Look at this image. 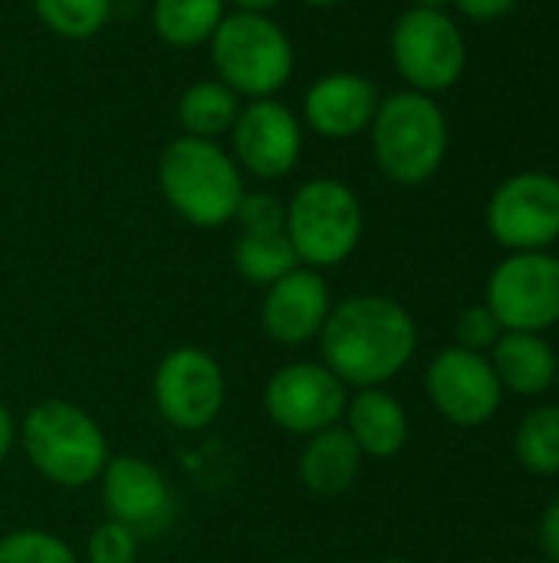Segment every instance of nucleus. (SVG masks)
Listing matches in <instances>:
<instances>
[{
	"label": "nucleus",
	"mask_w": 559,
	"mask_h": 563,
	"mask_svg": "<svg viewBox=\"0 0 559 563\" xmlns=\"http://www.w3.org/2000/svg\"><path fill=\"white\" fill-rule=\"evenodd\" d=\"M320 353L346 389L389 386L418 350L415 317L385 294H353L333 303Z\"/></svg>",
	"instance_id": "nucleus-1"
},
{
	"label": "nucleus",
	"mask_w": 559,
	"mask_h": 563,
	"mask_svg": "<svg viewBox=\"0 0 559 563\" xmlns=\"http://www.w3.org/2000/svg\"><path fill=\"white\" fill-rule=\"evenodd\" d=\"M158 191L191 228H224L234 221L247 185L221 142L178 135L158 155Z\"/></svg>",
	"instance_id": "nucleus-2"
},
{
	"label": "nucleus",
	"mask_w": 559,
	"mask_h": 563,
	"mask_svg": "<svg viewBox=\"0 0 559 563\" xmlns=\"http://www.w3.org/2000/svg\"><path fill=\"white\" fill-rule=\"evenodd\" d=\"M16 442L36 475L66 492L96 485L112 459L102 426L69 399L36 402L16 426Z\"/></svg>",
	"instance_id": "nucleus-3"
},
{
	"label": "nucleus",
	"mask_w": 559,
	"mask_h": 563,
	"mask_svg": "<svg viewBox=\"0 0 559 563\" xmlns=\"http://www.w3.org/2000/svg\"><path fill=\"white\" fill-rule=\"evenodd\" d=\"M369 142L379 172L402 188H415L432 181L448 158V115L435 96L402 89L379 102Z\"/></svg>",
	"instance_id": "nucleus-4"
},
{
	"label": "nucleus",
	"mask_w": 559,
	"mask_h": 563,
	"mask_svg": "<svg viewBox=\"0 0 559 563\" xmlns=\"http://www.w3.org/2000/svg\"><path fill=\"white\" fill-rule=\"evenodd\" d=\"M211 63L241 99H273L293 76L297 49L270 13L231 10L211 36Z\"/></svg>",
	"instance_id": "nucleus-5"
},
{
	"label": "nucleus",
	"mask_w": 559,
	"mask_h": 563,
	"mask_svg": "<svg viewBox=\"0 0 559 563\" xmlns=\"http://www.w3.org/2000/svg\"><path fill=\"white\" fill-rule=\"evenodd\" d=\"M283 228L303 267L329 271L349 261L362 241V201L339 178H310L287 201Z\"/></svg>",
	"instance_id": "nucleus-6"
},
{
	"label": "nucleus",
	"mask_w": 559,
	"mask_h": 563,
	"mask_svg": "<svg viewBox=\"0 0 559 563\" xmlns=\"http://www.w3.org/2000/svg\"><path fill=\"white\" fill-rule=\"evenodd\" d=\"M392 66L405 89L438 96L461 82L468 43L458 20L445 7H409L392 26Z\"/></svg>",
	"instance_id": "nucleus-7"
},
{
	"label": "nucleus",
	"mask_w": 559,
	"mask_h": 563,
	"mask_svg": "<svg viewBox=\"0 0 559 563\" xmlns=\"http://www.w3.org/2000/svg\"><path fill=\"white\" fill-rule=\"evenodd\" d=\"M484 303L511 333H547L559 327V254H507L488 277Z\"/></svg>",
	"instance_id": "nucleus-8"
},
{
	"label": "nucleus",
	"mask_w": 559,
	"mask_h": 563,
	"mask_svg": "<svg viewBox=\"0 0 559 563\" xmlns=\"http://www.w3.org/2000/svg\"><path fill=\"white\" fill-rule=\"evenodd\" d=\"M152 402L178 432H201L214 426L227 402L221 363L201 346H178L165 353L152 376Z\"/></svg>",
	"instance_id": "nucleus-9"
},
{
	"label": "nucleus",
	"mask_w": 559,
	"mask_h": 563,
	"mask_svg": "<svg viewBox=\"0 0 559 563\" xmlns=\"http://www.w3.org/2000/svg\"><path fill=\"white\" fill-rule=\"evenodd\" d=\"M484 224L507 254L550 251L559 241V178L550 172L504 178L488 198Z\"/></svg>",
	"instance_id": "nucleus-10"
},
{
	"label": "nucleus",
	"mask_w": 559,
	"mask_h": 563,
	"mask_svg": "<svg viewBox=\"0 0 559 563\" xmlns=\"http://www.w3.org/2000/svg\"><path fill=\"white\" fill-rule=\"evenodd\" d=\"M349 389L320 360H297L280 366L264 386L267 419L300 439L343 422Z\"/></svg>",
	"instance_id": "nucleus-11"
},
{
	"label": "nucleus",
	"mask_w": 559,
	"mask_h": 563,
	"mask_svg": "<svg viewBox=\"0 0 559 563\" xmlns=\"http://www.w3.org/2000/svg\"><path fill=\"white\" fill-rule=\"evenodd\" d=\"M425 396L445 422L458 429H481L501 412L507 393L484 353L451 343L432 356L425 369Z\"/></svg>",
	"instance_id": "nucleus-12"
},
{
	"label": "nucleus",
	"mask_w": 559,
	"mask_h": 563,
	"mask_svg": "<svg viewBox=\"0 0 559 563\" xmlns=\"http://www.w3.org/2000/svg\"><path fill=\"white\" fill-rule=\"evenodd\" d=\"M303 122L300 115L273 99H250L241 106L227 139H231V158L237 168L257 181H277L287 178L303 155Z\"/></svg>",
	"instance_id": "nucleus-13"
},
{
	"label": "nucleus",
	"mask_w": 559,
	"mask_h": 563,
	"mask_svg": "<svg viewBox=\"0 0 559 563\" xmlns=\"http://www.w3.org/2000/svg\"><path fill=\"white\" fill-rule=\"evenodd\" d=\"M105 518L132 528L138 538H155L171 528L178 501L165 472L135 455H112L99 475Z\"/></svg>",
	"instance_id": "nucleus-14"
},
{
	"label": "nucleus",
	"mask_w": 559,
	"mask_h": 563,
	"mask_svg": "<svg viewBox=\"0 0 559 563\" xmlns=\"http://www.w3.org/2000/svg\"><path fill=\"white\" fill-rule=\"evenodd\" d=\"M333 310V290L323 271L293 267L270 287H264L260 327L280 346H306L320 340Z\"/></svg>",
	"instance_id": "nucleus-15"
},
{
	"label": "nucleus",
	"mask_w": 559,
	"mask_h": 563,
	"mask_svg": "<svg viewBox=\"0 0 559 563\" xmlns=\"http://www.w3.org/2000/svg\"><path fill=\"white\" fill-rule=\"evenodd\" d=\"M382 96L376 82L362 73H326L303 92L300 122L320 139L346 142L369 132Z\"/></svg>",
	"instance_id": "nucleus-16"
},
{
	"label": "nucleus",
	"mask_w": 559,
	"mask_h": 563,
	"mask_svg": "<svg viewBox=\"0 0 559 563\" xmlns=\"http://www.w3.org/2000/svg\"><path fill=\"white\" fill-rule=\"evenodd\" d=\"M343 429L353 435L362 459H376V462H389L402 455L412 435V422L402 399L392 396L385 386L356 389V396H349L346 402Z\"/></svg>",
	"instance_id": "nucleus-17"
},
{
	"label": "nucleus",
	"mask_w": 559,
	"mask_h": 563,
	"mask_svg": "<svg viewBox=\"0 0 559 563\" xmlns=\"http://www.w3.org/2000/svg\"><path fill=\"white\" fill-rule=\"evenodd\" d=\"M504 393L521 399H537L557 386L559 353L547 340V333H511L504 330L501 340L488 353Z\"/></svg>",
	"instance_id": "nucleus-18"
},
{
	"label": "nucleus",
	"mask_w": 559,
	"mask_h": 563,
	"mask_svg": "<svg viewBox=\"0 0 559 563\" xmlns=\"http://www.w3.org/2000/svg\"><path fill=\"white\" fill-rule=\"evenodd\" d=\"M362 462L366 459H362L359 445L353 442V435L339 422V426L323 429V432L306 439L297 472H300V482L310 495L339 498L356 485Z\"/></svg>",
	"instance_id": "nucleus-19"
},
{
	"label": "nucleus",
	"mask_w": 559,
	"mask_h": 563,
	"mask_svg": "<svg viewBox=\"0 0 559 563\" xmlns=\"http://www.w3.org/2000/svg\"><path fill=\"white\" fill-rule=\"evenodd\" d=\"M152 30L171 49H194L211 43L227 16L224 0H152Z\"/></svg>",
	"instance_id": "nucleus-20"
},
{
	"label": "nucleus",
	"mask_w": 559,
	"mask_h": 563,
	"mask_svg": "<svg viewBox=\"0 0 559 563\" xmlns=\"http://www.w3.org/2000/svg\"><path fill=\"white\" fill-rule=\"evenodd\" d=\"M241 96L224 86L221 79H201L191 82L175 106L181 135H194V139H224L241 112Z\"/></svg>",
	"instance_id": "nucleus-21"
},
{
	"label": "nucleus",
	"mask_w": 559,
	"mask_h": 563,
	"mask_svg": "<svg viewBox=\"0 0 559 563\" xmlns=\"http://www.w3.org/2000/svg\"><path fill=\"white\" fill-rule=\"evenodd\" d=\"M234 271L257 287H270L293 267H300L287 231H241L231 251Z\"/></svg>",
	"instance_id": "nucleus-22"
},
{
	"label": "nucleus",
	"mask_w": 559,
	"mask_h": 563,
	"mask_svg": "<svg viewBox=\"0 0 559 563\" xmlns=\"http://www.w3.org/2000/svg\"><path fill=\"white\" fill-rule=\"evenodd\" d=\"M514 455L537 478L559 475V402L534 406L521 419L514 432Z\"/></svg>",
	"instance_id": "nucleus-23"
},
{
	"label": "nucleus",
	"mask_w": 559,
	"mask_h": 563,
	"mask_svg": "<svg viewBox=\"0 0 559 563\" xmlns=\"http://www.w3.org/2000/svg\"><path fill=\"white\" fill-rule=\"evenodd\" d=\"M36 20L63 40H92L112 20V0H30Z\"/></svg>",
	"instance_id": "nucleus-24"
},
{
	"label": "nucleus",
	"mask_w": 559,
	"mask_h": 563,
	"mask_svg": "<svg viewBox=\"0 0 559 563\" xmlns=\"http://www.w3.org/2000/svg\"><path fill=\"white\" fill-rule=\"evenodd\" d=\"M0 563H79V558L53 531L20 528L0 538Z\"/></svg>",
	"instance_id": "nucleus-25"
},
{
	"label": "nucleus",
	"mask_w": 559,
	"mask_h": 563,
	"mask_svg": "<svg viewBox=\"0 0 559 563\" xmlns=\"http://www.w3.org/2000/svg\"><path fill=\"white\" fill-rule=\"evenodd\" d=\"M138 551H142V538L105 518L102 525L92 528L89 541H86V563H138Z\"/></svg>",
	"instance_id": "nucleus-26"
},
{
	"label": "nucleus",
	"mask_w": 559,
	"mask_h": 563,
	"mask_svg": "<svg viewBox=\"0 0 559 563\" xmlns=\"http://www.w3.org/2000/svg\"><path fill=\"white\" fill-rule=\"evenodd\" d=\"M501 323L497 317L488 310V303H474L468 310L458 313L455 320V346L461 350H471V353H491V346L501 340Z\"/></svg>",
	"instance_id": "nucleus-27"
},
{
	"label": "nucleus",
	"mask_w": 559,
	"mask_h": 563,
	"mask_svg": "<svg viewBox=\"0 0 559 563\" xmlns=\"http://www.w3.org/2000/svg\"><path fill=\"white\" fill-rule=\"evenodd\" d=\"M234 224L241 231H287V201L270 191H244Z\"/></svg>",
	"instance_id": "nucleus-28"
},
{
	"label": "nucleus",
	"mask_w": 559,
	"mask_h": 563,
	"mask_svg": "<svg viewBox=\"0 0 559 563\" xmlns=\"http://www.w3.org/2000/svg\"><path fill=\"white\" fill-rule=\"evenodd\" d=\"M537 544H540V554L550 563H559V498H554L544 515H540V525H537Z\"/></svg>",
	"instance_id": "nucleus-29"
},
{
	"label": "nucleus",
	"mask_w": 559,
	"mask_h": 563,
	"mask_svg": "<svg viewBox=\"0 0 559 563\" xmlns=\"http://www.w3.org/2000/svg\"><path fill=\"white\" fill-rule=\"evenodd\" d=\"M517 3L521 0H455V7L474 23H494V20L507 16Z\"/></svg>",
	"instance_id": "nucleus-30"
},
{
	"label": "nucleus",
	"mask_w": 559,
	"mask_h": 563,
	"mask_svg": "<svg viewBox=\"0 0 559 563\" xmlns=\"http://www.w3.org/2000/svg\"><path fill=\"white\" fill-rule=\"evenodd\" d=\"M13 445H16V422H13V412L0 402V465L7 462Z\"/></svg>",
	"instance_id": "nucleus-31"
},
{
	"label": "nucleus",
	"mask_w": 559,
	"mask_h": 563,
	"mask_svg": "<svg viewBox=\"0 0 559 563\" xmlns=\"http://www.w3.org/2000/svg\"><path fill=\"white\" fill-rule=\"evenodd\" d=\"M227 7H234L237 13H270L277 10L283 0H224Z\"/></svg>",
	"instance_id": "nucleus-32"
},
{
	"label": "nucleus",
	"mask_w": 559,
	"mask_h": 563,
	"mask_svg": "<svg viewBox=\"0 0 559 563\" xmlns=\"http://www.w3.org/2000/svg\"><path fill=\"white\" fill-rule=\"evenodd\" d=\"M303 7H313V10H329V7H339L343 0H300Z\"/></svg>",
	"instance_id": "nucleus-33"
},
{
	"label": "nucleus",
	"mask_w": 559,
	"mask_h": 563,
	"mask_svg": "<svg viewBox=\"0 0 559 563\" xmlns=\"http://www.w3.org/2000/svg\"><path fill=\"white\" fill-rule=\"evenodd\" d=\"M415 7H451L455 0H412Z\"/></svg>",
	"instance_id": "nucleus-34"
},
{
	"label": "nucleus",
	"mask_w": 559,
	"mask_h": 563,
	"mask_svg": "<svg viewBox=\"0 0 559 563\" xmlns=\"http://www.w3.org/2000/svg\"><path fill=\"white\" fill-rule=\"evenodd\" d=\"M376 563H412V561H402V558H389V561H376Z\"/></svg>",
	"instance_id": "nucleus-35"
},
{
	"label": "nucleus",
	"mask_w": 559,
	"mask_h": 563,
	"mask_svg": "<svg viewBox=\"0 0 559 563\" xmlns=\"http://www.w3.org/2000/svg\"><path fill=\"white\" fill-rule=\"evenodd\" d=\"M557 389H559V366H557Z\"/></svg>",
	"instance_id": "nucleus-36"
}]
</instances>
